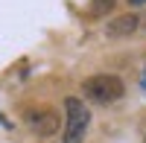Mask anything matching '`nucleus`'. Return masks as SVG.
Here are the masks:
<instances>
[{
	"label": "nucleus",
	"mask_w": 146,
	"mask_h": 143,
	"mask_svg": "<svg viewBox=\"0 0 146 143\" xmlns=\"http://www.w3.org/2000/svg\"><path fill=\"white\" fill-rule=\"evenodd\" d=\"M143 143H146V137H143Z\"/></svg>",
	"instance_id": "obj_7"
},
{
	"label": "nucleus",
	"mask_w": 146,
	"mask_h": 143,
	"mask_svg": "<svg viewBox=\"0 0 146 143\" xmlns=\"http://www.w3.org/2000/svg\"><path fill=\"white\" fill-rule=\"evenodd\" d=\"M64 114H67V120H64V143H82L85 140V132H88V126H91V111H88V105H85L82 99L76 97H67L64 99Z\"/></svg>",
	"instance_id": "obj_2"
},
{
	"label": "nucleus",
	"mask_w": 146,
	"mask_h": 143,
	"mask_svg": "<svg viewBox=\"0 0 146 143\" xmlns=\"http://www.w3.org/2000/svg\"><path fill=\"white\" fill-rule=\"evenodd\" d=\"M137 26H140V18L135 12H126V15H117L114 21H108L105 32L111 35V38H126V35H135Z\"/></svg>",
	"instance_id": "obj_4"
},
{
	"label": "nucleus",
	"mask_w": 146,
	"mask_h": 143,
	"mask_svg": "<svg viewBox=\"0 0 146 143\" xmlns=\"http://www.w3.org/2000/svg\"><path fill=\"white\" fill-rule=\"evenodd\" d=\"M82 93L91 102L111 105V102H117L126 93V85H123V79L114 76V73H96V76H88L82 82Z\"/></svg>",
	"instance_id": "obj_1"
},
{
	"label": "nucleus",
	"mask_w": 146,
	"mask_h": 143,
	"mask_svg": "<svg viewBox=\"0 0 146 143\" xmlns=\"http://www.w3.org/2000/svg\"><path fill=\"white\" fill-rule=\"evenodd\" d=\"M146 0H129V6H143Z\"/></svg>",
	"instance_id": "obj_6"
},
{
	"label": "nucleus",
	"mask_w": 146,
	"mask_h": 143,
	"mask_svg": "<svg viewBox=\"0 0 146 143\" xmlns=\"http://www.w3.org/2000/svg\"><path fill=\"white\" fill-rule=\"evenodd\" d=\"M117 6V0H91V15H108Z\"/></svg>",
	"instance_id": "obj_5"
},
{
	"label": "nucleus",
	"mask_w": 146,
	"mask_h": 143,
	"mask_svg": "<svg viewBox=\"0 0 146 143\" xmlns=\"http://www.w3.org/2000/svg\"><path fill=\"white\" fill-rule=\"evenodd\" d=\"M23 123L29 126V132H35L38 137H53L62 128V117L53 108H32L23 114Z\"/></svg>",
	"instance_id": "obj_3"
}]
</instances>
